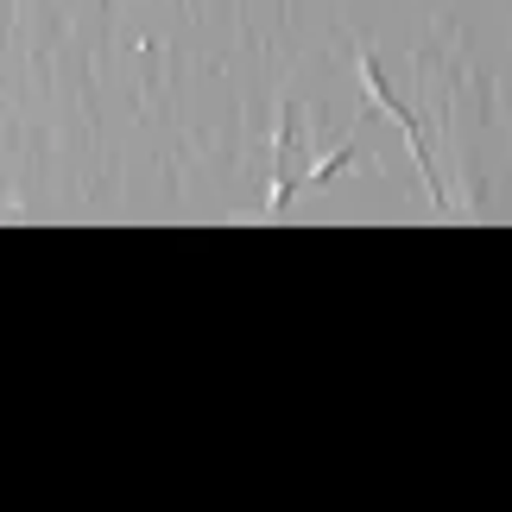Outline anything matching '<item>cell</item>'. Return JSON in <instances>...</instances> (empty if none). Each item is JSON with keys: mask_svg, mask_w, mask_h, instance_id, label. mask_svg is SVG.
<instances>
[{"mask_svg": "<svg viewBox=\"0 0 512 512\" xmlns=\"http://www.w3.org/2000/svg\"><path fill=\"white\" fill-rule=\"evenodd\" d=\"M95 7H102V0H95Z\"/></svg>", "mask_w": 512, "mask_h": 512, "instance_id": "cell-1", "label": "cell"}]
</instances>
